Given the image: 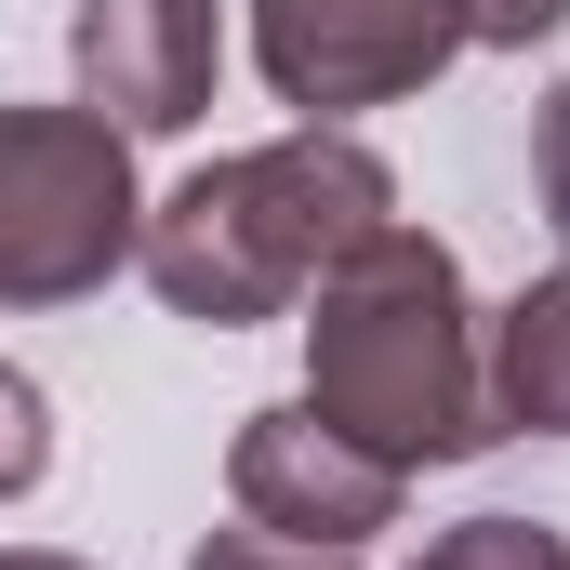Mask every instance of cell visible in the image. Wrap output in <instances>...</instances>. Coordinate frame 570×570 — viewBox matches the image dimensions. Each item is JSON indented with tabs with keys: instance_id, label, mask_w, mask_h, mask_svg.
<instances>
[{
	"instance_id": "obj_4",
	"label": "cell",
	"mask_w": 570,
	"mask_h": 570,
	"mask_svg": "<svg viewBox=\"0 0 570 570\" xmlns=\"http://www.w3.org/2000/svg\"><path fill=\"white\" fill-rule=\"evenodd\" d=\"M451 53H464V0H253V67L305 120L425 94Z\"/></svg>"
},
{
	"instance_id": "obj_5",
	"label": "cell",
	"mask_w": 570,
	"mask_h": 570,
	"mask_svg": "<svg viewBox=\"0 0 570 570\" xmlns=\"http://www.w3.org/2000/svg\"><path fill=\"white\" fill-rule=\"evenodd\" d=\"M226 491H239V518H253V531H279V544H372V531L399 518V464H385V451H358L345 425H318L305 399L239 425Z\"/></svg>"
},
{
	"instance_id": "obj_3",
	"label": "cell",
	"mask_w": 570,
	"mask_h": 570,
	"mask_svg": "<svg viewBox=\"0 0 570 570\" xmlns=\"http://www.w3.org/2000/svg\"><path fill=\"white\" fill-rule=\"evenodd\" d=\"M134 134H107L94 107H0V305H67L134 266Z\"/></svg>"
},
{
	"instance_id": "obj_11",
	"label": "cell",
	"mask_w": 570,
	"mask_h": 570,
	"mask_svg": "<svg viewBox=\"0 0 570 570\" xmlns=\"http://www.w3.org/2000/svg\"><path fill=\"white\" fill-rule=\"evenodd\" d=\"M570 0H464V40H491V53H531V40H558Z\"/></svg>"
},
{
	"instance_id": "obj_10",
	"label": "cell",
	"mask_w": 570,
	"mask_h": 570,
	"mask_svg": "<svg viewBox=\"0 0 570 570\" xmlns=\"http://www.w3.org/2000/svg\"><path fill=\"white\" fill-rule=\"evenodd\" d=\"M186 570H358V544H279V531H213Z\"/></svg>"
},
{
	"instance_id": "obj_9",
	"label": "cell",
	"mask_w": 570,
	"mask_h": 570,
	"mask_svg": "<svg viewBox=\"0 0 570 570\" xmlns=\"http://www.w3.org/2000/svg\"><path fill=\"white\" fill-rule=\"evenodd\" d=\"M40 464H53V412H40V385L0 358V504H27V491H40Z\"/></svg>"
},
{
	"instance_id": "obj_13",
	"label": "cell",
	"mask_w": 570,
	"mask_h": 570,
	"mask_svg": "<svg viewBox=\"0 0 570 570\" xmlns=\"http://www.w3.org/2000/svg\"><path fill=\"white\" fill-rule=\"evenodd\" d=\"M0 570H80V558H0Z\"/></svg>"
},
{
	"instance_id": "obj_12",
	"label": "cell",
	"mask_w": 570,
	"mask_h": 570,
	"mask_svg": "<svg viewBox=\"0 0 570 570\" xmlns=\"http://www.w3.org/2000/svg\"><path fill=\"white\" fill-rule=\"evenodd\" d=\"M531 173H544V226L570 239V94L544 107V134H531Z\"/></svg>"
},
{
	"instance_id": "obj_2",
	"label": "cell",
	"mask_w": 570,
	"mask_h": 570,
	"mask_svg": "<svg viewBox=\"0 0 570 570\" xmlns=\"http://www.w3.org/2000/svg\"><path fill=\"white\" fill-rule=\"evenodd\" d=\"M385 159L358 134H279V146H239V159H213L199 186H173L159 213H146V279L173 318H213V332H239V318H279L305 292L332 279L372 226H385Z\"/></svg>"
},
{
	"instance_id": "obj_7",
	"label": "cell",
	"mask_w": 570,
	"mask_h": 570,
	"mask_svg": "<svg viewBox=\"0 0 570 570\" xmlns=\"http://www.w3.org/2000/svg\"><path fill=\"white\" fill-rule=\"evenodd\" d=\"M491 425H531V438H570V266L544 292H518L491 318Z\"/></svg>"
},
{
	"instance_id": "obj_6",
	"label": "cell",
	"mask_w": 570,
	"mask_h": 570,
	"mask_svg": "<svg viewBox=\"0 0 570 570\" xmlns=\"http://www.w3.org/2000/svg\"><path fill=\"white\" fill-rule=\"evenodd\" d=\"M67 53H80V107L107 134H186L213 107V67H226L213 0H80Z\"/></svg>"
},
{
	"instance_id": "obj_8",
	"label": "cell",
	"mask_w": 570,
	"mask_h": 570,
	"mask_svg": "<svg viewBox=\"0 0 570 570\" xmlns=\"http://www.w3.org/2000/svg\"><path fill=\"white\" fill-rule=\"evenodd\" d=\"M425 570H570V544L531 518H464L451 544H425Z\"/></svg>"
},
{
	"instance_id": "obj_1",
	"label": "cell",
	"mask_w": 570,
	"mask_h": 570,
	"mask_svg": "<svg viewBox=\"0 0 570 570\" xmlns=\"http://www.w3.org/2000/svg\"><path fill=\"white\" fill-rule=\"evenodd\" d=\"M305 412L345 425L358 451H385L399 478L412 464H464L491 438V358H478V318H464V266L438 253L425 226H372L305 318Z\"/></svg>"
}]
</instances>
